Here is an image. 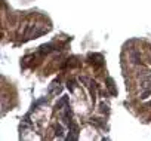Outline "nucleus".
<instances>
[{"label": "nucleus", "instance_id": "obj_11", "mask_svg": "<svg viewBox=\"0 0 151 141\" xmlns=\"http://www.w3.org/2000/svg\"><path fill=\"white\" fill-rule=\"evenodd\" d=\"M67 88L70 89V92H73V91H74V80H68V83H67Z\"/></svg>", "mask_w": 151, "mask_h": 141}, {"label": "nucleus", "instance_id": "obj_8", "mask_svg": "<svg viewBox=\"0 0 151 141\" xmlns=\"http://www.w3.org/2000/svg\"><path fill=\"white\" fill-rule=\"evenodd\" d=\"M99 111H101V113H105V114H108V113H110V107H108V104H105V103H101V106H99Z\"/></svg>", "mask_w": 151, "mask_h": 141}, {"label": "nucleus", "instance_id": "obj_9", "mask_svg": "<svg viewBox=\"0 0 151 141\" xmlns=\"http://www.w3.org/2000/svg\"><path fill=\"white\" fill-rule=\"evenodd\" d=\"M62 106H68V98L67 97H62L59 103H56V108H61Z\"/></svg>", "mask_w": 151, "mask_h": 141}, {"label": "nucleus", "instance_id": "obj_1", "mask_svg": "<svg viewBox=\"0 0 151 141\" xmlns=\"http://www.w3.org/2000/svg\"><path fill=\"white\" fill-rule=\"evenodd\" d=\"M89 59H91V64L95 65V67L104 65V58H102L101 54H89Z\"/></svg>", "mask_w": 151, "mask_h": 141}, {"label": "nucleus", "instance_id": "obj_10", "mask_svg": "<svg viewBox=\"0 0 151 141\" xmlns=\"http://www.w3.org/2000/svg\"><path fill=\"white\" fill-rule=\"evenodd\" d=\"M55 86H58V80H53V82L50 83V86H49V89H47V92L50 94V92L53 91V88H55Z\"/></svg>", "mask_w": 151, "mask_h": 141}, {"label": "nucleus", "instance_id": "obj_4", "mask_svg": "<svg viewBox=\"0 0 151 141\" xmlns=\"http://www.w3.org/2000/svg\"><path fill=\"white\" fill-rule=\"evenodd\" d=\"M53 49H55V46L52 43H45V45H42L39 48V54L40 55H46V54H50Z\"/></svg>", "mask_w": 151, "mask_h": 141}, {"label": "nucleus", "instance_id": "obj_14", "mask_svg": "<svg viewBox=\"0 0 151 141\" xmlns=\"http://www.w3.org/2000/svg\"><path fill=\"white\" fill-rule=\"evenodd\" d=\"M148 107H151V101H150V103H148Z\"/></svg>", "mask_w": 151, "mask_h": 141}, {"label": "nucleus", "instance_id": "obj_3", "mask_svg": "<svg viewBox=\"0 0 151 141\" xmlns=\"http://www.w3.org/2000/svg\"><path fill=\"white\" fill-rule=\"evenodd\" d=\"M86 88H89V89H91V100H92V103L95 104V101H96V88H98L96 82L89 80V83H88V86H86Z\"/></svg>", "mask_w": 151, "mask_h": 141}, {"label": "nucleus", "instance_id": "obj_12", "mask_svg": "<svg viewBox=\"0 0 151 141\" xmlns=\"http://www.w3.org/2000/svg\"><path fill=\"white\" fill-rule=\"evenodd\" d=\"M148 95H151V89H148V91L142 92V94H141V100H145V98H148Z\"/></svg>", "mask_w": 151, "mask_h": 141}, {"label": "nucleus", "instance_id": "obj_7", "mask_svg": "<svg viewBox=\"0 0 151 141\" xmlns=\"http://www.w3.org/2000/svg\"><path fill=\"white\" fill-rule=\"evenodd\" d=\"M130 56H132V62H133V64H139V62H141V55H139L136 51H133V52L130 54Z\"/></svg>", "mask_w": 151, "mask_h": 141}, {"label": "nucleus", "instance_id": "obj_2", "mask_svg": "<svg viewBox=\"0 0 151 141\" xmlns=\"http://www.w3.org/2000/svg\"><path fill=\"white\" fill-rule=\"evenodd\" d=\"M79 137V126L76 125V123H70V134L67 137L68 141H76Z\"/></svg>", "mask_w": 151, "mask_h": 141}, {"label": "nucleus", "instance_id": "obj_13", "mask_svg": "<svg viewBox=\"0 0 151 141\" xmlns=\"http://www.w3.org/2000/svg\"><path fill=\"white\" fill-rule=\"evenodd\" d=\"M61 91H62V88H61V86H58V88H56L55 91H52L50 94H55V95H58V94H61Z\"/></svg>", "mask_w": 151, "mask_h": 141}, {"label": "nucleus", "instance_id": "obj_5", "mask_svg": "<svg viewBox=\"0 0 151 141\" xmlns=\"http://www.w3.org/2000/svg\"><path fill=\"white\" fill-rule=\"evenodd\" d=\"M105 83H107V88H108L110 94H111V95H117V89L114 88V80H113L111 77H107V79H105Z\"/></svg>", "mask_w": 151, "mask_h": 141}, {"label": "nucleus", "instance_id": "obj_6", "mask_svg": "<svg viewBox=\"0 0 151 141\" xmlns=\"http://www.w3.org/2000/svg\"><path fill=\"white\" fill-rule=\"evenodd\" d=\"M55 137H58V138H62L64 137V128H62V125H56L55 126Z\"/></svg>", "mask_w": 151, "mask_h": 141}]
</instances>
